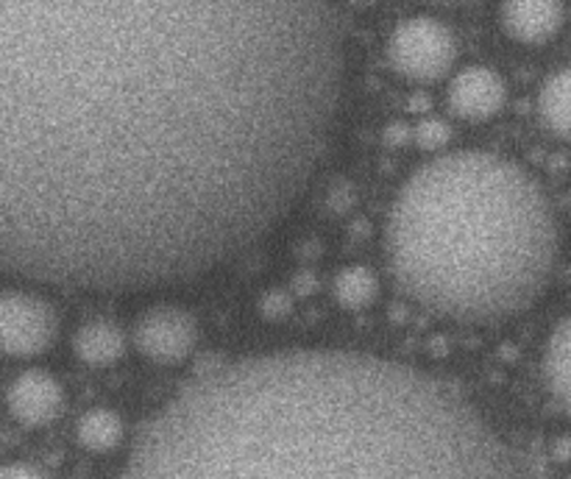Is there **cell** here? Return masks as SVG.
I'll return each mask as SVG.
<instances>
[{
  "mask_svg": "<svg viewBox=\"0 0 571 479\" xmlns=\"http://www.w3.org/2000/svg\"><path fill=\"white\" fill-rule=\"evenodd\" d=\"M396 282L432 312L496 321L541 296L558 252L552 207L505 156L458 151L407 179L387 218Z\"/></svg>",
  "mask_w": 571,
  "mask_h": 479,
  "instance_id": "cell-3",
  "label": "cell"
},
{
  "mask_svg": "<svg viewBox=\"0 0 571 479\" xmlns=\"http://www.w3.org/2000/svg\"><path fill=\"white\" fill-rule=\"evenodd\" d=\"M505 103V81L491 67H469L449 87V107L458 118L485 120Z\"/></svg>",
  "mask_w": 571,
  "mask_h": 479,
  "instance_id": "cell-8",
  "label": "cell"
},
{
  "mask_svg": "<svg viewBox=\"0 0 571 479\" xmlns=\"http://www.w3.org/2000/svg\"><path fill=\"white\" fill-rule=\"evenodd\" d=\"M196 321L179 307H154L134 326L140 354L160 366H176L196 348Z\"/></svg>",
  "mask_w": 571,
  "mask_h": 479,
  "instance_id": "cell-6",
  "label": "cell"
},
{
  "mask_svg": "<svg viewBox=\"0 0 571 479\" xmlns=\"http://www.w3.org/2000/svg\"><path fill=\"white\" fill-rule=\"evenodd\" d=\"M0 479H48V477H45L36 466H31V463H9V466L3 468V477Z\"/></svg>",
  "mask_w": 571,
  "mask_h": 479,
  "instance_id": "cell-17",
  "label": "cell"
},
{
  "mask_svg": "<svg viewBox=\"0 0 571 479\" xmlns=\"http://www.w3.org/2000/svg\"><path fill=\"white\" fill-rule=\"evenodd\" d=\"M260 310L265 318H285L290 312V296L282 290H271L268 296H262Z\"/></svg>",
  "mask_w": 571,
  "mask_h": 479,
  "instance_id": "cell-16",
  "label": "cell"
},
{
  "mask_svg": "<svg viewBox=\"0 0 571 479\" xmlns=\"http://www.w3.org/2000/svg\"><path fill=\"white\" fill-rule=\"evenodd\" d=\"M123 435H125L123 419L107 408L87 410L76 424L78 444H81L87 452H96V455L118 449Z\"/></svg>",
  "mask_w": 571,
  "mask_h": 479,
  "instance_id": "cell-13",
  "label": "cell"
},
{
  "mask_svg": "<svg viewBox=\"0 0 571 479\" xmlns=\"http://www.w3.org/2000/svg\"><path fill=\"white\" fill-rule=\"evenodd\" d=\"M332 293L345 310H363L376 299V276L365 265H349L334 276Z\"/></svg>",
  "mask_w": 571,
  "mask_h": 479,
  "instance_id": "cell-14",
  "label": "cell"
},
{
  "mask_svg": "<svg viewBox=\"0 0 571 479\" xmlns=\"http://www.w3.org/2000/svg\"><path fill=\"white\" fill-rule=\"evenodd\" d=\"M59 332L54 307L34 293H7L0 304V335L9 357H36L48 352Z\"/></svg>",
  "mask_w": 571,
  "mask_h": 479,
  "instance_id": "cell-5",
  "label": "cell"
},
{
  "mask_svg": "<svg viewBox=\"0 0 571 479\" xmlns=\"http://www.w3.org/2000/svg\"><path fill=\"white\" fill-rule=\"evenodd\" d=\"M538 112L549 132L571 140V67L547 78V85L538 96Z\"/></svg>",
  "mask_w": 571,
  "mask_h": 479,
  "instance_id": "cell-12",
  "label": "cell"
},
{
  "mask_svg": "<svg viewBox=\"0 0 571 479\" xmlns=\"http://www.w3.org/2000/svg\"><path fill=\"white\" fill-rule=\"evenodd\" d=\"M565 18V9L560 3H507L499 9V20L510 36H516L518 43H547L560 31Z\"/></svg>",
  "mask_w": 571,
  "mask_h": 479,
  "instance_id": "cell-9",
  "label": "cell"
},
{
  "mask_svg": "<svg viewBox=\"0 0 571 479\" xmlns=\"http://www.w3.org/2000/svg\"><path fill=\"white\" fill-rule=\"evenodd\" d=\"M416 134L424 148H441L449 140V126L443 120H424L421 126L416 129Z\"/></svg>",
  "mask_w": 571,
  "mask_h": 479,
  "instance_id": "cell-15",
  "label": "cell"
},
{
  "mask_svg": "<svg viewBox=\"0 0 571 479\" xmlns=\"http://www.w3.org/2000/svg\"><path fill=\"white\" fill-rule=\"evenodd\" d=\"M458 56L454 34L435 18H410L393 29L387 59L413 81H435L447 76Z\"/></svg>",
  "mask_w": 571,
  "mask_h": 479,
  "instance_id": "cell-4",
  "label": "cell"
},
{
  "mask_svg": "<svg viewBox=\"0 0 571 479\" xmlns=\"http://www.w3.org/2000/svg\"><path fill=\"white\" fill-rule=\"evenodd\" d=\"M65 408V393L62 385L51 377L48 371H25L9 385V413L18 424L48 426L51 421L59 419Z\"/></svg>",
  "mask_w": 571,
  "mask_h": 479,
  "instance_id": "cell-7",
  "label": "cell"
},
{
  "mask_svg": "<svg viewBox=\"0 0 571 479\" xmlns=\"http://www.w3.org/2000/svg\"><path fill=\"white\" fill-rule=\"evenodd\" d=\"M123 479H530L469 402L410 366L332 348L204 374L151 419Z\"/></svg>",
  "mask_w": 571,
  "mask_h": 479,
  "instance_id": "cell-2",
  "label": "cell"
},
{
  "mask_svg": "<svg viewBox=\"0 0 571 479\" xmlns=\"http://www.w3.org/2000/svg\"><path fill=\"white\" fill-rule=\"evenodd\" d=\"M343 78L327 3L0 0V257L34 282L190 279L310 181Z\"/></svg>",
  "mask_w": 571,
  "mask_h": 479,
  "instance_id": "cell-1",
  "label": "cell"
},
{
  "mask_svg": "<svg viewBox=\"0 0 571 479\" xmlns=\"http://www.w3.org/2000/svg\"><path fill=\"white\" fill-rule=\"evenodd\" d=\"M73 348H76V357L87 366H112L123 357L125 337L112 321H90L76 332Z\"/></svg>",
  "mask_w": 571,
  "mask_h": 479,
  "instance_id": "cell-11",
  "label": "cell"
},
{
  "mask_svg": "<svg viewBox=\"0 0 571 479\" xmlns=\"http://www.w3.org/2000/svg\"><path fill=\"white\" fill-rule=\"evenodd\" d=\"M543 379L554 402L571 415V315L560 321L543 352Z\"/></svg>",
  "mask_w": 571,
  "mask_h": 479,
  "instance_id": "cell-10",
  "label": "cell"
}]
</instances>
